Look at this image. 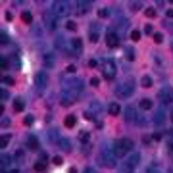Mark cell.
<instances>
[{
	"instance_id": "obj_28",
	"label": "cell",
	"mask_w": 173,
	"mask_h": 173,
	"mask_svg": "<svg viewBox=\"0 0 173 173\" xmlns=\"http://www.w3.org/2000/svg\"><path fill=\"white\" fill-rule=\"evenodd\" d=\"M21 19H23L25 23H31V21H33V13L31 12H23V13H21Z\"/></svg>"
},
{
	"instance_id": "obj_60",
	"label": "cell",
	"mask_w": 173,
	"mask_h": 173,
	"mask_svg": "<svg viewBox=\"0 0 173 173\" xmlns=\"http://www.w3.org/2000/svg\"><path fill=\"white\" fill-rule=\"evenodd\" d=\"M167 173H173V167H171V169H169V171H167Z\"/></svg>"
},
{
	"instance_id": "obj_39",
	"label": "cell",
	"mask_w": 173,
	"mask_h": 173,
	"mask_svg": "<svg viewBox=\"0 0 173 173\" xmlns=\"http://www.w3.org/2000/svg\"><path fill=\"white\" fill-rule=\"evenodd\" d=\"M23 154H25L23 150H19V148H17V150H16V154H13V156H16V160H19V162H21V160H23Z\"/></svg>"
},
{
	"instance_id": "obj_29",
	"label": "cell",
	"mask_w": 173,
	"mask_h": 173,
	"mask_svg": "<svg viewBox=\"0 0 173 173\" xmlns=\"http://www.w3.org/2000/svg\"><path fill=\"white\" fill-rule=\"evenodd\" d=\"M77 4H79V12H83V13H85L87 10L90 8V4H92V2H77Z\"/></svg>"
},
{
	"instance_id": "obj_44",
	"label": "cell",
	"mask_w": 173,
	"mask_h": 173,
	"mask_svg": "<svg viewBox=\"0 0 173 173\" xmlns=\"http://www.w3.org/2000/svg\"><path fill=\"white\" fill-rule=\"evenodd\" d=\"M144 33H146V35H150V33H154V27L150 25V23H148V25H144Z\"/></svg>"
},
{
	"instance_id": "obj_15",
	"label": "cell",
	"mask_w": 173,
	"mask_h": 173,
	"mask_svg": "<svg viewBox=\"0 0 173 173\" xmlns=\"http://www.w3.org/2000/svg\"><path fill=\"white\" fill-rule=\"evenodd\" d=\"M119 171H121V173H133L135 167H133V165L129 163V162H125V163H121V165H119Z\"/></svg>"
},
{
	"instance_id": "obj_23",
	"label": "cell",
	"mask_w": 173,
	"mask_h": 173,
	"mask_svg": "<svg viewBox=\"0 0 173 173\" xmlns=\"http://www.w3.org/2000/svg\"><path fill=\"white\" fill-rule=\"evenodd\" d=\"M100 110H102L100 102H98V100H92V102H90V110H89V112H96V113H100Z\"/></svg>"
},
{
	"instance_id": "obj_30",
	"label": "cell",
	"mask_w": 173,
	"mask_h": 173,
	"mask_svg": "<svg viewBox=\"0 0 173 173\" xmlns=\"http://www.w3.org/2000/svg\"><path fill=\"white\" fill-rule=\"evenodd\" d=\"M125 58L129 62H133L135 60V52H133V48H125Z\"/></svg>"
},
{
	"instance_id": "obj_58",
	"label": "cell",
	"mask_w": 173,
	"mask_h": 173,
	"mask_svg": "<svg viewBox=\"0 0 173 173\" xmlns=\"http://www.w3.org/2000/svg\"><path fill=\"white\" fill-rule=\"evenodd\" d=\"M67 173H77V167H69V171Z\"/></svg>"
},
{
	"instance_id": "obj_21",
	"label": "cell",
	"mask_w": 173,
	"mask_h": 173,
	"mask_svg": "<svg viewBox=\"0 0 173 173\" xmlns=\"http://www.w3.org/2000/svg\"><path fill=\"white\" fill-rule=\"evenodd\" d=\"M140 85L144 87V89H150V87H152V77H150V75H144L140 79Z\"/></svg>"
},
{
	"instance_id": "obj_31",
	"label": "cell",
	"mask_w": 173,
	"mask_h": 173,
	"mask_svg": "<svg viewBox=\"0 0 173 173\" xmlns=\"http://www.w3.org/2000/svg\"><path fill=\"white\" fill-rule=\"evenodd\" d=\"M144 16L152 19V17H156V10H154V8H146V10H144Z\"/></svg>"
},
{
	"instance_id": "obj_7",
	"label": "cell",
	"mask_w": 173,
	"mask_h": 173,
	"mask_svg": "<svg viewBox=\"0 0 173 173\" xmlns=\"http://www.w3.org/2000/svg\"><path fill=\"white\" fill-rule=\"evenodd\" d=\"M77 92H71V90H66V92H63V94H62V100H60V102H62V106H71V104H73L75 102V100H77Z\"/></svg>"
},
{
	"instance_id": "obj_27",
	"label": "cell",
	"mask_w": 173,
	"mask_h": 173,
	"mask_svg": "<svg viewBox=\"0 0 173 173\" xmlns=\"http://www.w3.org/2000/svg\"><path fill=\"white\" fill-rule=\"evenodd\" d=\"M71 46H73L75 50H81V48H83V40H81V39H77V37H75L73 40H71Z\"/></svg>"
},
{
	"instance_id": "obj_54",
	"label": "cell",
	"mask_w": 173,
	"mask_h": 173,
	"mask_svg": "<svg viewBox=\"0 0 173 173\" xmlns=\"http://www.w3.org/2000/svg\"><path fill=\"white\" fill-rule=\"evenodd\" d=\"M146 173H160V171H158L156 167H148V169H146Z\"/></svg>"
},
{
	"instance_id": "obj_9",
	"label": "cell",
	"mask_w": 173,
	"mask_h": 173,
	"mask_svg": "<svg viewBox=\"0 0 173 173\" xmlns=\"http://www.w3.org/2000/svg\"><path fill=\"white\" fill-rule=\"evenodd\" d=\"M106 44L110 46V48L119 44V37H117V33H115V31H108L106 33Z\"/></svg>"
},
{
	"instance_id": "obj_37",
	"label": "cell",
	"mask_w": 173,
	"mask_h": 173,
	"mask_svg": "<svg viewBox=\"0 0 173 173\" xmlns=\"http://www.w3.org/2000/svg\"><path fill=\"white\" fill-rule=\"evenodd\" d=\"M0 96H2V102H4V100H8V98H10V92H8V90H4V87H2V90H0Z\"/></svg>"
},
{
	"instance_id": "obj_17",
	"label": "cell",
	"mask_w": 173,
	"mask_h": 173,
	"mask_svg": "<svg viewBox=\"0 0 173 173\" xmlns=\"http://www.w3.org/2000/svg\"><path fill=\"white\" fill-rule=\"evenodd\" d=\"M44 23H46V27L50 29V31H54V29H56V19H52V17H48V13H44Z\"/></svg>"
},
{
	"instance_id": "obj_16",
	"label": "cell",
	"mask_w": 173,
	"mask_h": 173,
	"mask_svg": "<svg viewBox=\"0 0 173 173\" xmlns=\"http://www.w3.org/2000/svg\"><path fill=\"white\" fill-rule=\"evenodd\" d=\"M75 123H77L75 115H67V117L63 119V125H66V127H75Z\"/></svg>"
},
{
	"instance_id": "obj_53",
	"label": "cell",
	"mask_w": 173,
	"mask_h": 173,
	"mask_svg": "<svg viewBox=\"0 0 173 173\" xmlns=\"http://www.w3.org/2000/svg\"><path fill=\"white\" fill-rule=\"evenodd\" d=\"M160 139H162L160 133H154V135H152V140H160Z\"/></svg>"
},
{
	"instance_id": "obj_57",
	"label": "cell",
	"mask_w": 173,
	"mask_h": 173,
	"mask_svg": "<svg viewBox=\"0 0 173 173\" xmlns=\"http://www.w3.org/2000/svg\"><path fill=\"white\" fill-rule=\"evenodd\" d=\"M167 148H169V152H171V154H173V140H171V142H169V144H167Z\"/></svg>"
},
{
	"instance_id": "obj_38",
	"label": "cell",
	"mask_w": 173,
	"mask_h": 173,
	"mask_svg": "<svg viewBox=\"0 0 173 173\" xmlns=\"http://www.w3.org/2000/svg\"><path fill=\"white\" fill-rule=\"evenodd\" d=\"M33 121H35V117H33V115H25L23 123H25V125H33Z\"/></svg>"
},
{
	"instance_id": "obj_26",
	"label": "cell",
	"mask_w": 173,
	"mask_h": 173,
	"mask_svg": "<svg viewBox=\"0 0 173 173\" xmlns=\"http://www.w3.org/2000/svg\"><path fill=\"white\" fill-rule=\"evenodd\" d=\"M23 108H25L23 100H16V102H13V110H16V112H23Z\"/></svg>"
},
{
	"instance_id": "obj_24",
	"label": "cell",
	"mask_w": 173,
	"mask_h": 173,
	"mask_svg": "<svg viewBox=\"0 0 173 173\" xmlns=\"http://www.w3.org/2000/svg\"><path fill=\"white\" fill-rule=\"evenodd\" d=\"M35 171H44L46 169V162H42V160H39V162H35Z\"/></svg>"
},
{
	"instance_id": "obj_32",
	"label": "cell",
	"mask_w": 173,
	"mask_h": 173,
	"mask_svg": "<svg viewBox=\"0 0 173 173\" xmlns=\"http://www.w3.org/2000/svg\"><path fill=\"white\" fill-rule=\"evenodd\" d=\"M140 37H142V33L139 31V29H135V31H131V39H133V40H140Z\"/></svg>"
},
{
	"instance_id": "obj_19",
	"label": "cell",
	"mask_w": 173,
	"mask_h": 173,
	"mask_svg": "<svg viewBox=\"0 0 173 173\" xmlns=\"http://www.w3.org/2000/svg\"><path fill=\"white\" fill-rule=\"evenodd\" d=\"M79 140H81L83 144H90V135L87 131H81V133H79Z\"/></svg>"
},
{
	"instance_id": "obj_36",
	"label": "cell",
	"mask_w": 173,
	"mask_h": 173,
	"mask_svg": "<svg viewBox=\"0 0 173 173\" xmlns=\"http://www.w3.org/2000/svg\"><path fill=\"white\" fill-rule=\"evenodd\" d=\"M66 29H67V31H77V25L73 23V21H67V23H66Z\"/></svg>"
},
{
	"instance_id": "obj_50",
	"label": "cell",
	"mask_w": 173,
	"mask_h": 173,
	"mask_svg": "<svg viewBox=\"0 0 173 173\" xmlns=\"http://www.w3.org/2000/svg\"><path fill=\"white\" fill-rule=\"evenodd\" d=\"M150 140H152V136H142V144H150Z\"/></svg>"
},
{
	"instance_id": "obj_42",
	"label": "cell",
	"mask_w": 173,
	"mask_h": 173,
	"mask_svg": "<svg viewBox=\"0 0 173 173\" xmlns=\"http://www.w3.org/2000/svg\"><path fill=\"white\" fill-rule=\"evenodd\" d=\"M89 83H90L92 87H98V85H100V79H98V77H92V79H89Z\"/></svg>"
},
{
	"instance_id": "obj_35",
	"label": "cell",
	"mask_w": 173,
	"mask_h": 173,
	"mask_svg": "<svg viewBox=\"0 0 173 173\" xmlns=\"http://www.w3.org/2000/svg\"><path fill=\"white\" fill-rule=\"evenodd\" d=\"M8 40H10V39H8V33L2 31V33H0V42H2V44H6Z\"/></svg>"
},
{
	"instance_id": "obj_10",
	"label": "cell",
	"mask_w": 173,
	"mask_h": 173,
	"mask_svg": "<svg viewBox=\"0 0 173 173\" xmlns=\"http://www.w3.org/2000/svg\"><path fill=\"white\" fill-rule=\"evenodd\" d=\"M35 85L39 87V89H44V87L48 85V77L44 71H39V73H35Z\"/></svg>"
},
{
	"instance_id": "obj_1",
	"label": "cell",
	"mask_w": 173,
	"mask_h": 173,
	"mask_svg": "<svg viewBox=\"0 0 173 173\" xmlns=\"http://www.w3.org/2000/svg\"><path fill=\"white\" fill-rule=\"evenodd\" d=\"M113 150L110 144H104L98 152V163L104 165V167H115V160H113Z\"/></svg>"
},
{
	"instance_id": "obj_12",
	"label": "cell",
	"mask_w": 173,
	"mask_h": 173,
	"mask_svg": "<svg viewBox=\"0 0 173 173\" xmlns=\"http://www.w3.org/2000/svg\"><path fill=\"white\" fill-rule=\"evenodd\" d=\"M119 112H121V106L117 102H112L110 106H108V113H110V115H117Z\"/></svg>"
},
{
	"instance_id": "obj_4",
	"label": "cell",
	"mask_w": 173,
	"mask_h": 173,
	"mask_svg": "<svg viewBox=\"0 0 173 173\" xmlns=\"http://www.w3.org/2000/svg\"><path fill=\"white\" fill-rule=\"evenodd\" d=\"M52 8H54V13H56V16H60V17L69 16V4H67V2H62V0H58V2L52 4Z\"/></svg>"
},
{
	"instance_id": "obj_2",
	"label": "cell",
	"mask_w": 173,
	"mask_h": 173,
	"mask_svg": "<svg viewBox=\"0 0 173 173\" xmlns=\"http://www.w3.org/2000/svg\"><path fill=\"white\" fill-rule=\"evenodd\" d=\"M133 90H135V85L131 81H125V83H121L117 89H115V94H117L119 98H129L133 94Z\"/></svg>"
},
{
	"instance_id": "obj_25",
	"label": "cell",
	"mask_w": 173,
	"mask_h": 173,
	"mask_svg": "<svg viewBox=\"0 0 173 173\" xmlns=\"http://www.w3.org/2000/svg\"><path fill=\"white\" fill-rule=\"evenodd\" d=\"M10 139H12L10 135H2V136H0V148H6V146H8Z\"/></svg>"
},
{
	"instance_id": "obj_33",
	"label": "cell",
	"mask_w": 173,
	"mask_h": 173,
	"mask_svg": "<svg viewBox=\"0 0 173 173\" xmlns=\"http://www.w3.org/2000/svg\"><path fill=\"white\" fill-rule=\"evenodd\" d=\"M48 139H50V142L60 140V139H58V133H56V131H48Z\"/></svg>"
},
{
	"instance_id": "obj_59",
	"label": "cell",
	"mask_w": 173,
	"mask_h": 173,
	"mask_svg": "<svg viewBox=\"0 0 173 173\" xmlns=\"http://www.w3.org/2000/svg\"><path fill=\"white\" fill-rule=\"evenodd\" d=\"M6 173H17V171H6Z\"/></svg>"
},
{
	"instance_id": "obj_51",
	"label": "cell",
	"mask_w": 173,
	"mask_h": 173,
	"mask_svg": "<svg viewBox=\"0 0 173 173\" xmlns=\"http://www.w3.org/2000/svg\"><path fill=\"white\" fill-rule=\"evenodd\" d=\"M96 66H98L96 60H89V67H96Z\"/></svg>"
},
{
	"instance_id": "obj_41",
	"label": "cell",
	"mask_w": 173,
	"mask_h": 173,
	"mask_svg": "<svg viewBox=\"0 0 173 173\" xmlns=\"http://www.w3.org/2000/svg\"><path fill=\"white\" fill-rule=\"evenodd\" d=\"M98 16H100V17H108V16H110V10H106V8H102V10L98 12Z\"/></svg>"
},
{
	"instance_id": "obj_40",
	"label": "cell",
	"mask_w": 173,
	"mask_h": 173,
	"mask_svg": "<svg viewBox=\"0 0 173 173\" xmlns=\"http://www.w3.org/2000/svg\"><path fill=\"white\" fill-rule=\"evenodd\" d=\"M2 81H4V83H6V85H8V87H12V85H13V83H16V81H13V77H8V75H6V77H4V79H2Z\"/></svg>"
},
{
	"instance_id": "obj_6",
	"label": "cell",
	"mask_w": 173,
	"mask_h": 173,
	"mask_svg": "<svg viewBox=\"0 0 173 173\" xmlns=\"http://www.w3.org/2000/svg\"><path fill=\"white\" fill-rule=\"evenodd\" d=\"M112 150H113V156H115V158H125V156H127V150H125L123 144H121V140L112 142Z\"/></svg>"
},
{
	"instance_id": "obj_34",
	"label": "cell",
	"mask_w": 173,
	"mask_h": 173,
	"mask_svg": "<svg viewBox=\"0 0 173 173\" xmlns=\"http://www.w3.org/2000/svg\"><path fill=\"white\" fill-rule=\"evenodd\" d=\"M154 119H156V123H158V125H163V113H162V112H158Z\"/></svg>"
},
{
	"instance_id": "obj_52",
	"label": "cell",
	"mask_w": 173,
	"mask_h": 173,
	"mask_svg": "<svg viewBox=\"0 0 173 173\" xmlns=\"http://www.w3.org/2000/svg\"><path fill=\"white\" fill-rule=\"evenodd\" d=\"M165 16H167V17H169V19H173V8H169V10H167V12H165Z\"/></svg>"
},
{
	"instance_id": "obj_22",
	"label": "cell",
	"mask_w": 173,
	"mask_h": 173,
	"mask_svg": "<svg viewBox=\"0 0 173 173\" xmlns=\"http://www.w3.org/2000/svg\"><path fill=\"white\" fill-rule=\"evenodd\" d=\"M139 158H140L139 154H131V156H129V158H127V162H129V163H131V165H133V167H136V165H139V162H140V160H139Z\"/></svg>"
},
{
	"instance_id": "obj_3",
	"label": "cell",
	"mask_w": 173,
	"mask_h": 173,
	"mask_svg": "<svg viewBox=\"0 0 173 173\" xmlns=\"http://www.w3.org/2000/svg\"><path fill=\"white\" fill-rule=\"evenodd\" d=\"M83 87L85 85H83L81 79H66V81H63V89L71 90V92H77V94L83 90Z\"/></svg>"
},
{
	"instance_id": "obj_20",
	"label": "cell",
	"mask_w": 173,
	"mask_h": 173,
	"mask_svg": "<svg viewBox=\"0 0 173 173\" xmlns=\"http://www.w3.org/2000/svg\"><path fill=\"white\" fill-rule=\"evenodd\" d=\"M58 144H60V148L66 150V152H69V150H71V144H69L67 139H60V140H58Z\"/></svg>"
},
{
	"instance_id": "obj_5",
	"label": "cell",
	"mask_w": 173,
	"mask_h": 173,
	"mask_svg": "<svg viewBox=\"0 0 173 173\" xmlns=\"http://www.w3.org/2000/svg\"><path fill=\"white\" fill-rule=\"evenodd\" d=\"M100 67H102V75H104V79L112 81V79L115 77V66H113V62H106L104 66H100Z\"/></svg>"
},
{
	"instance_id": "obj_61",
	"label": "cell",
	"mask_w": 173,
	"mask_h": 173,
	"mask_svg": "<svg viewBox=\"0 0 173 173\" xmlns=\"http://www.w3.org/2000/svg\"><path fill=\"white\" fill-rule=\"evenodd\" d=\"M171 121H173V112H171Z\"/></svg>"
},
{
	"instance_id": "obj_56",
	"label": "cell",
	"mask_w": 173,
	"mask_h": 173,
	"mask_svg": "<svg viewBox=\"0 0 173 173\" xmlns=\"http://www.w3.org/2000/svg\"><path fill=\"white\" fill-rule=\"evenodd\" d=\"M83 173H94V169H92V167H87V169H85Z\"/></svg>"
},
{
	"instance_id": "obj_48",
	"label": "cell",
	"mask_w": 173,
	"mask_h": 173,
	"mask_svg": "<svg viewBox=\"0 0 173 173\" xmlns=\"http://www.w3.org/2000/svg\"><path fill=\"white\" fill-rule=\"evenodd\" d=\"M56 46H58V48H63V40H62V37L56 39ZM63 50H66V48H63Z\"/></svg>"
},
{
	"instance_id": "obj_8",
	"label": "cell",
	"mask_w": 173,
	"mask_h": 173,
	"mask_svg": "<svg viewBox=\"0 0 173 173\" xmlns=\"http://www.w3.org/2000/svg\"><path fill=\"white\" fill-rule=\"evenodd\" d=\"M158 96L163 104H173V89H162Z\"/></svg>"
},
{
	"instance_id": "obj_14",
	"label": "cell",
	"mask_w": 173,
	"mask_h": 173,
	"mask_svg": "<svg viewBox=\"0 0 173 173\" xmlns=\"http://www.w3.org/2000/svg\"><path fill=\"white\" fill-rule=\"evenodd\" d=\"M135 119H136V112L129 106L127 110H125V121H135Z\"/></svg>"
},
{
	"instance_id": "obj_43",
	"label": "cell",
	"mask_w": 173,
	"mask_h": 173,
	"mask_svg": "<svg viewBox=\"0 0 173 173\" xmlns=\"http://www.w3.org/2000/svg\"><path fill=\"white\" fill-rule=\"evenodd\" d=\"M10 163V156H2V171H4V167Z\"/></svg>"
},
{
	"instance_id": "obj_11",
	"label": "cell",
	"mask_w": 173,
	"mask_h": 173,
	"mask_svg": "<svg viewBox=\"0 0 173 173\" xmlns=\"http://www.w3.org/2000/svg\"><path fill=\"white\" fill-rule=\"evenodd\" d=\"M27 148L29 150H37L39 148V139H37V136H27Z\"/></svg>"
},
{
	"instance_id": "obj_18",
	"label": "cell",
	"mask_w": 173,
	"mask_h": 173,
	"mask_svg": "<svg viewBox=\"0 0 173 173\" xmlns=\"http://www.w3.org/2000/svg\"><path fill=\"white\" fill-rule=\"evenodd\" d=\"M54 56L52 54H44V67H54Z\"/></svg>"
},
{
	"instance_id": "obj_13",
	"label": "cell",
	"mask_w": 173,
	"mask_h": 173,
	"mask_svg": "<svg viewBox=\"0 0 173 173\" xmlns=\"http://www.w3.org/2000/svg\"><path fill=\"white\" fill-rule=\"evenodd\" d=\"M154 108V102L150 98H142L140 100V110H152Z\"/></svg>"
},
{
	"instance_id": "obj_55",
	"label": "cell",
	"mask_w": 173,
	"mask_h": 173,
	"mask_svg": "<svg viewBox=\"0 0 173 173\" xmlns=\"http://www.w3.org/2000/svg\"><path fill=\"white\" fill-rule=\"evenodd\" d=\"M2 125H10V119L8 117H2Z\"/></svg>"
},
{
	"instance_id": "obj_49",
	"label": "cell",
	"mask_w": 173,
	"mask_h": 173,
	"mask_svg": "<svg viewBox=\"0 0 173 173\" xmlns=\"http://www.w3.org/2000/svg\"><path fill=\"white\" fill-rule=\"evenodd\" d=\"M131 10H140V2H131Z\"/></svg>"
},
{
	"instance_id": "obj_46",
	"label": "cell",
	"mask_w": 173,
	"mask_h": 173,
	"mask_svg": "<svg viewBox=\"0 0 173 173\" xmlns=\"http://www.w3.org/2000/svg\"><path fill=\"white\" fill-rule=\"evenodd\" d=\"M98 39H100V35L92 31V33H90V40H92V42H98Z\"/></svg>"
},
{
	"instance_id": "obj_47",
	"label": "cell",
	"mask_w": 173,
	"mask_h": 173,
	"mask_svg": "<svg viewBox=\"0 0 173 173\" xmlns=\"http://www.w3.org/2000/svg\"><path fill=\"white\" fill-rule=\"evenodd\" d=\"M52 162H54V165H62V163H63V160H62L60 156H54V160H52Z\"/></svg>"
},
{
	"instance_id": "obj_45",
	"label": "cell",
	"mask_w": 173,
	"mask_h": 173,
	"mask_svg": "<svg viewBox=\"0 0 173 173\" xmlns=\"http://www.w3.org/2000/svg\"><path fill=\"white\" fill-rule=\"evenodd\" d=\"M162 40H163V37H162V35H160V33H154V42H158V44H160Z\"/></svg>"
}]
</instances>
